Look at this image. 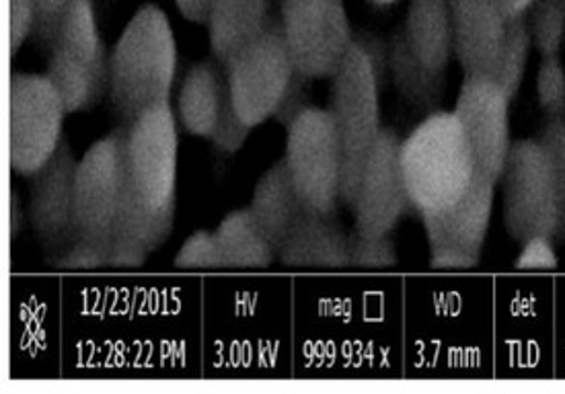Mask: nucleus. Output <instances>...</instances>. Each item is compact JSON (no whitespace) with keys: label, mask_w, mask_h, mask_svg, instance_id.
<instances>
[{"label":"nucleus","mask_w":565,"mask_h":394,"mask_svg":"<svg viewBox=\"0 0 565 394\" xmlns=\"http://www.w3.org/2000/svg\"><path fill=\"white\" fill-rule=\"evenodd\" d=\"M178 62L169 17L154 2L142 4L109 50L107 97L124 128L150 107L171 102Z\"/></svg>","instance_id":"f257e3e1"},{"label":"nucleus","mask_w":565,"mask_h":394,"mask_svg":"<svg viewBox=\"0 0 565 394\" xmlns=\"http://www.w3.org/2000/svg\"><path fill=\"white\" fill-rule=\"evenodd\" d=\"M399 162L409 202L419 216L455 204L477 177L476 157L461 121L445 109L426 114L403 138Z\"/></svg>","instance_id":"f03ea898"},{"label":"nucleus","mask_w":565,"mask_h":394,"mask_svg":"<svg viewBox=\"0 0 565 394\" xmlns=\"http://www.w3.org/2000/svg\"><path fill=\"white\" fill-rule=\"evenodd\" d=\"M328 81V109L342 145V204L352 207L364 162L385 130L381 124V88L385 78L366 47L354 40Z\"/></svg>","instance_id":"7ed1b4c3"},{"label":"nucleus","mask_w":565,"mask_h":394,"mask_svg":"<svg viewBox=\"0 0 565 394\" xmlns=\"http://www.w3.org/2000/svg\"><path fill=\"white\" fill-rule=\"evenodd\" d=\"M45 74L58 88L71 116L89 111L107 95L109 50L93 0H73L47 52Z\"/></svg>","instance_id":"20e7f679"},{"label":"nucleus","mask_w":565,"mask_h":394,"mask_svg":"<svg viewBox=\"0 0 565 394\" xmlns=\"http://www.w3.org/2000/svg\"><path fill=\"white\" fill-rule=\"evenodd\" d=\"M132 198L126 171V128L109 131L78 159L75 188L76 241L105 245L111 241Z\"/></svg>","instance_id":"39448f33"},{"label":"nucleus","mask_w":565,"mask_h":394,"mask_svg":"<svg viewBox=\"0 0 565 394\" xmlns=\"http://www.w3.org/2000/svg\"><path fill=\"white\" fill-rule=\"evenodd\" d=\"M284 161L302 205L335 216L342 204L343 157L328 107H307L286 128Z\"/></svg>","instance_id":"423d86ee"},{"label":"nucleus","mask_w":565,"mask_h":394,"mask_svg":"<svg viewBox=\"0 0 565 394\" xmlns=\"http://www.w3.org/2000/svg\"><path fill=\"white\" fill-rule=\"evenodd\" d=\"M178 169V114L171 102L159 103L126 128V171L142 207L175 216Z\"/></svg>","instance_id":"0eeeda50"},{"label":"nucleus","mask_w":565,"mask_h":394,"mask_svg":"<svg viewBox=\"0 0 565 394\" xmlns=\"http://www.w3.org/2000/svg\"><path fill=\"white\" fill-rule=\"evenodd\" d=\"M66 103L47 74L13 73L9 87V161L19 177L35 175L64 142Z\"/></svg>","instance_id":"6e6552de"},{"label":"nucleus","mask_w":565,"mask_h":394,"mask_svg":"<svg viewBox=\"0 0 565 394\" xmlns=\"http://www.w3.org/2000/svg\"><path fill=\"white\" fill-rule=\"evenodd\" d=\"M498 188H502L504 228L514 243L557 236L559 204L550 161L539 140L522 138L512 145Z\"/></svg>","instance_id":"1a4fd4ad"},{"label":"nucleus","mask_w":565,"mask_h":394,"mask_svg":"<svg viewBox=\"0 0 565 394\" xmlns=\"http://www.w3.org/2000/svg\"><path fill=\"white\" fill-rule=\"evenodd\" d=\"M280 30L297 73L311 81L335 73L356 40L345 0H280Z\"/></svg>","instance_id":"9d476101"},{"label":"nucleus","mask_w":565,"mask_h":394,"mask_svg":"<svg viewBox=\"0 0 565 394\" xmlns=\"http://www.w3.org/2000/svg\"><path fill=\"white\" fill-rule=\"evenodd\" d=\"M224 73L231 103L249 128L274 119L297 74L280 23L271 21L254 44L224 66Z\"/></svg>","instance_id":"9b49d317"},{"label":"nucleus","mask_w":565,"mask_h":394,"mask_svg":"<svg viewBox=\"0 0 565 394\" xmlns=\"http://www.w3.org/2000/svg\"><path fill=\"white\" fill-rule=\"evenodd\" d=\"M498 185L477 173L471 188L440 212L422 214L434 271H471L481 263L490 234Z\"/></svg>","instance_id":"f8f14e48"},{"label":"nucleus","mask_w":565,"mask_h":394,"mask_svg":"<svg viewBox=\"0 0 565 394\" xmlns=\"http://www.w3.org/2000/svg\"><path fill=\"white\" fill-rule=\"evenodd\" d=\"M402 138L397 131L385 128L364 162L356 195L352 202L354 233L362 236H391L409 212H414L402 162Z\"/></svg>","instance_id":"ddd939ff"},{"label":"nucleus","mask_w":565,"mask_h":394,"mask_svg":"<svg viewBox=\"0 0 565 394\" xmlns=\"http://www.w3.org/2000/svg\"><path fill=\"white\" fill-rule=\"evenodd\" d=\"M510 99L498 83L486 74H469L462 78L452 114L476 157L477 173L488 177L495 185L504 173L512 150Z\"/></svg>","instance_id":"4468645a"},{"label":"nucleus","mask_w":565,"mask_h":394,"mask_svg":"<svg viewBox=\"0 0 565 394\" xmlns=\"http://www.w3.org/2000/svg\"><path fill=\"white\" fill-rule=\"evenodd\" d=\"M78 159L64 140L58 152L30 177L31 231L42 243L50 262L76 243L75 188Z\"/></svg>","instance_id":"2eb2a0df"},{"label":"nucleus","mask_w":565,"mask_h":394,"mask_svg":"<svg viewBox=\"0 0 565 394\" xmlns=\"http://www.w3.org/2000/svg\"><path fill=\"white\" fill-rule=\"evenodd\" d=\"M455 60L462 74L490 76L507 38L508 19L498 0H448Z\"/></svg>","instance_id":"dca6fc26"},{"label":"nucleus","mask_w":565,"mask_h":394,"mask_svg":"<svg viewBox=\"0 0 565 394\" xmlns=\"http://www.w3.org/2000/svg\"><path fill=\"white\" fill-rule=\"evenodd\" d=\"M278 263L288 269L345 271L350 269V234L335 222V216L305 210L278 251Z\"/></svg>","instance_id":"f3484780"},{"label":"nucleus","mask_w":565,"mask_h":394,"mask_svg":"<svg viewBox=\"0 0 565 394\" xmlns=\"http://www.w3.org/2000/svg\"><path fill=\"white\" fill-rule=\"evenodd\" d=\"M269 23V0H212L206 30L216 62L228 66Z\"/></svg>","instance_id":"a211bd4d"},{"label":"nucleus","mask_w":565,"mask_h":394,"mask_svg":"<svg viewBox=\"0 0 565 394\" xmlns=\"http://www.w3.org/2000/svg\"><path fill=\"white\" fill-rule=\"evenodd\" d=\"M403 38L428 71L445 74L455 58V35L448 0H409Z\"/></svg>","instance_id":"6ab92c4d"},{"label":"nucleus","mask_w":565,"mask_h":394,"mask_svg":"<svg viewBox=\"0 0 565 394\" xmlns=\"http://www.w3.org/2000/svg\"><path fill=\"white\" fill-rule=\"evenodd\" d=\"M249 210L278 255V251L307 210L298 198L297 188L284 159L271 164L257 181Z\"/></svg>","instance_id":"aec40b11"},{"label":"nucleus","mask_w":565,"mask_h":394,"mask_svg":"<svg viewBox=\"0 0 565 394\" xmlns=\"http://www.w3.org/2000/svg\"><path fill=\"white\" fill-rule=\"evenodd\" d=\"M224 97L226 76L212 62H198L183 76L179 88L175 109L179 126L190 136L210 140L223 111Z\"/></svg>","instance_id":"412c9836"},{"label":"nucleus","mask_w":565,"mask_h":394,"mask_svg":"<svg viewBox=\"0 0 565 394\" xmlns=\"http://www.w3.org/2000/svg\"><path fill=\"white\" fill-rule=\"evenodd\" d=\"M226 271H264L278 259L249 207L233 210L216 226Z\"/></svg>","instance_id":"4be33fe9"},{"label":"nucleus","mask_w":565,"mask_h":394,"mask_svg":"<svg viewBox=\"0 0 565 394\" xmlns=\"http://www.w3.org/2000/svg\"><path fill=\"white\" fill-rule=\"evenodd\" d=\"M388 81L405 102L428 114L438 109L445 93V74L431 73L414 56L402 30L388 42Z\"/></svg>","instance_id":"5701e85b"},{"label":"nucleus","mask_w":565,"mask_h":394,"mask_svg":"<svg viewBox=\"0 0 565 394\" xmlns=\"http://www.w3.org/2000/svg\"><path fill=\"white\" fill-rule=\"evenodd\" d=\"M533 50L535 47L526 25V17L508 21L507 38L490 76L498 83V87L507 93L510 102H514L521 93Z\"/></svg>","instance_id":"b1692460"},{"label":"nucleus","mask_w":565,"mask_h":394,"mask_svg":"<svg viewBox=\"0 0 565 394\" xmlns=\"http://www.w3.org/2000/svg\"><path fill=\"white\" fill-rule=\"evenodd\" d=\"M524 17L541 58L559 56L565 42V0H535Z\"/></svg>","instance_id":"393cba45"},{"label":"nucleus","mask_w":565,"mask_h":394,"mask_svg":"<svg viewBox=\"0 0 565 394\" xmlns=\"http://www.w3.org/2000/svg\"><path fill=\"white\" fill-rule=\"evenodd\" d=\"M536 140L550 161L551 177L559 204V226L555 241H565V117L547 119Z\"/></svg>","instance_id":"a878e982"},{"label":"nucleus","mask_w":565,"mask_h":394,"mask_svg":"<svg viewBox=\"0 0 565 394\" xmlns=\"http://www.w3.org/2000/svg\"><path fill=\"white\" fill-rule=\"evenodd\" d=\"M179 271H226L214 231H195L179 247L173 259Z\"/></svg>","instance_id":"bb28decb"},{"label":"nucleus","mask_w":565,"mask_h":394,"mask_svg":"<svg viewBox=\"0 0 565 394\" xmlns=\"http://www.w3.org/2000/svg\"><path fill=\"white\" fill-rule=\"evenodd\" d=\"M399 265V253L391 236L350 234V269L354 271H391Z\"/></svg>","instance_id":"cd10ccee"},{"label":"nucleus","mask_w":565,"mask_h":394,"mask_svg":"<svg viewBox=\"0 0 565 394\" xmlns=\"http://www.w3.org/2000/svg\"><path fill=\"white\" fill-rule=\"evenodd\" d=\"M536 102L547 119L565 117V66L559 56L541 58L535 78Z\"/></svg>","instance_id":"c85d7f7f"},{"label":"nucleus","mask_w":565,"mask_h":394,"mask_svg":"<svg viewBox=\"0 0 565 394\" xmlns=\"http://www.w3.org/2000/svg\"><path fill=\"white\" fill-rule=\"evenodd\" d=\"M514 269L522 274H547L559 267V255L553 236H535L521 243L514 257Z\"/></svg>","instance_id":"c756f323"},{"label":"nucleus","mask_w":565,"mask_h":394,"mask_svg":"<svg viewBox=\"0 0 565 394\" xmlns=\"http://www.w3.org/2000/svg\"><path fill=\"white\" fill-rule=\"evenodd\" d=\"M254 128H249L241 117L237 116L231 97H228V88H226V97H224L223 111L218 117L216 130L212 134V145L218 148L224 155H237L241 148L245 147V142L249 140V134Z\"/></svg>","instance_id":"7c9ffc66"},{"label":"nucleus","mask_w":565,"mask_h":394,"mask_svg":"<svg viewBox=\"0 0 565 394\" xmlns=\"http://www.w3.org/2000/svg\"><path fill=\"white\" fill-rule=\"evenodd\" d=\"M52 263L60 271H104L111 269V253L105 245L76 241L73 247Z\"/></svg>","instance_id":"2f4dec72"},{"label":"nucleus","mask_w":565,"mask_h":394,"mask_svg":"<svg viewBox=\"0 0 565 394\" xmlns=\"http://www.w3.org/2000/svg\"><path fill=\"white\" fill-rule=\"evenodd\" d=\"M71 4L73 0H35L38 25H35L33 40L44 52H50V47L54 44L60 23L66 15V11L71 9Z\"/></svg>","instance_id":"473e14b6"},{"label":"nucleus","mask_w":565,"mask_h":394,"mask_svg":"<svg viewBox=\"0 0 565 394\" xmlns=\"http://www.w3.org/2000/svg\"><path fill=\"white\" fill-rule=\"evenodd\" d=\"M311 78H307L300 73L295 74V78L274 116V119L278 124H282L284 128H288L307 107H311Z\"/></svg>","instance_id":"72a5a7b5"},{"label":"nucleus","mask_w":565,"mask_h":394,"mask_svg":"<svg viewBox=\"0 0 565 394\" xmlns=\"http://www.w3.org/2000/svg\"><path fill=\"white\" fill-rule=\"evenodd\" d=\"M11 54L17 56L21 47L33 38L38 25L35 0H11Z\"/></svg>","instance_id":"f704fd0d"},{"label":"nucleus","mask_w":565,"mask_h":394,"mask_svg":"<svg viewBox=\"0 0 565 394\" xmlns=\"http://www.w3.org/2000/svg\"><path fill=\"white\" fill-rule=\"evenodd\" d=\"M9 210H11V219H9V224H11V241L17 243L19 236L25 231L28 220H30V212H28V207L23 204V198H21V193H19L17 188L11 190V205H9Z\"/></svg>","instance_id":"c9c22d12"},{"label":"nucleus","mask_w":565,"mask_h":394,"mask_svg":"<svg viewBox=\"0 0 565 394\" xmlns=\"http://www.w3.org/2000/svg\"><path fill=\"white\" fill-rule=\"evenodd\" d=\"M183 19L195 25H206L212 0H173Z\"/></svg>","instance_id":"e433bc0d"},{"label":"nucleus","mask_w":565,"mask_h":394,"mask_svg":"<svg viewBox=\"0 0 565 394\" xmlns=\"http://www.w3.org/2000/svg\"><path fill=\"white\" fill-rule=\"evenodd\" d=\"M533 2L535 0H498V4H500V9L507 15L508 21L526 15L529 9L533 7Z\"/></svg>","instance_id":"4c0bfd02"},{"label":"nucleus","mask_w":565,"mask_h":394,"mask_svg":"<svg viewBox=\"0 0 565 394\" xmlns=\"http://www.w3.org/2000/svg\"><path fill=\"white\" fill-rule=\"evenodd\" d=\"M369 2L374 4V7H383V9H385V7H393V4H397L399 0H369Z\"/></svg>","instance_id":"58836bf2"}]
</instances>
